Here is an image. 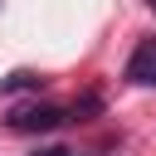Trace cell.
Segmentation results:
<instances>
[{"label":"cell","instance_id":"obj_2","mask_svg":"<svg viewBox=\"0 0 156 156\" xmlns=\"http://www.w3.org/2000/svg\"><path fill=\"white\" fill-rule=\"evenodd\" d=\"M127 83L136 88H156V39H141L127 58Z\"/></svg>","mask_w":156,"mask_h":156},{"label":"cell","instance_id":"obj_3","mask_svg":"<svg viewBox=\"0 0 156 156\" xmlns=\"http://www.w3.org/2000/svg\"><path fill=\"white\" fill-rule=\"evenodd\" d=\"M34 83H39L34 73H10V78H5V88H34Z\"/></svg>","mask_w":156,"mask_h":156},{"label":"cell","instance_id":"obj_5","mask_svg":"<svg viewBox=\"0 0 156 156\" xmlns=\"http://www.w3.org/2000/svg\"><path fill=\"white\" fill-rule=\"evenodd\" d=\"M151 10H156V0H151Z\"/></svg>","mask_w":156,"mask_h":156},{"label":"cell","instance_id":"obj_1","mask_svg":"<svg viewBox=\"0 0 156 156\" xmlns=\"http://www.w3.org/2000/svg\"><path fill=\"white\" fill-rule=\"evenodd\" d=\"M63 122H68V107H54V102H34V107H15L10 112L15 132H54Z\"/></svg>","mask_w":156,"mask_h":156},{"label":"cell","instance_id":"obj_4","mask_svg":"<svg viewBox=\"0 0 156 156\" xmlns=\"http://www.w3.org/2000/svg\"><path fill=\"white\" fill-rule=\"evenodd\" d=\"M34 156H78V151H68V146H44V151H34Z\"/></svg>","mask_w":156,"mask_h":156}]
</instances>
